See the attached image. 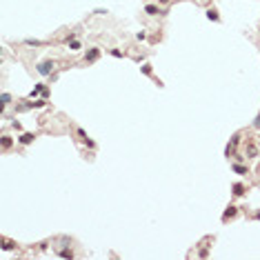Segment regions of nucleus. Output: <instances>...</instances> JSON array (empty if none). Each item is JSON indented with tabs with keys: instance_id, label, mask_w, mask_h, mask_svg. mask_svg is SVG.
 Here are the masks:
<instances>
[{
	"instance_id": "1",
	"label": "nucleus",
	"mask_w": 260,
	"mask_h": 260,
	"mask_svg": "<svg viewBox=\"0 0 260 260\" xmlns=\"http://www.w3.org/2000/svg\"><path fill=\"white\" fill-rule=\"evenodd\" d=\"M54 67H56V62H54V60H44V62H40L36 69H38V74H40V76H51Z\"/></svg>"
},
{
	"instance_id": "2",
	"label": "nucleus",
	"mask_w": 260,
	"mask_h": 260,
	"mask_svg": "<svg viewBox=\"0 0 260 260\" xmlns=\"http://www.w3.org/2000/svg\"><path fill=\"white\" fill-rule=\"evenodd\" d=\"M76 133H78V138L82 140V143H87V147H91V149L96 147V143H93V140H89V138H87V131H85L82 127H78V129H76Z\"/></svg>"
},
{
	"instance_id": "3",
	"label": "nucleus",
	"mask_w": 260,
	"mask_h": 260,
	"mask_svg": "<svg viewBox=\"0 0 260 260\" xmlns=\"http://www.w3.org/2000/svg\"><path fill=\"white\" fill-rule=\"evenodd\" d=\"M98 56H100V49H98V47H93V49L87 51L85 60H87V62H93V60H98Z\"/></svg>"
},
{
	"instance_id": "4",
	"label": "nucleus",
	"mask_w": 260,
	"mask_h": 260,
	"mask_svg": "<svg viewBox=\"0 0 260 260\" xmlns=\"http://www.w3.org/2000/svg\"><path fill=\"white\" fill-rule=\"evenodd\" d=\"M236 214H238V209H236L233 205H229V207H227V211L222 214V220H229V218H233Z\"/></svg>"
},
{
	"instance_id": "5",
	"label": "nucleus",
	"mask_w": 260,
	"mask_h": 260,
	"mask_svg": "<svg viewBox=\"0 0 260 260\" xmlns=\"http://www.w3.org/2000/svg\"><path fill=\"white\" fill-rule=\"evenodd\" d=\"M34 138H36L34 133H22L18 140H20V145H31V143H34Z\"/></svg>"
},
{
	"instance_id": "6",
	"label": "nucleus",
	"mask_w": 260,
	"mask_h": 260,
	"mask_svg": "<svg viewBox=\"0 0 260 260\" xmlns=\"http://www.w3.org/2000/svg\"><path fill=\"white\" fill-rule=\"evenodd\" d=\"M207 18H209V20H214V22H218V20H220V16H218V11H216V9H207Z\"/></svg>"
},
{
	"instance_id": "7",
	"label": "nucleus",
	"mask_w": 260,
	"mask_h": 260,
	"mask_svg": "<svg viewBox=\"0 0 260 260\" xmlns=\"http://www.w3.org/2000/svg\"><path fill=\"white\" fill-rule=\"evenodd\" d=\"M145 11H147L149 16H156V13H160V9H158L156 5H147V7H145Z\"/></svg>"
},
{
	"instance_id": "8",
	"label": "nucleus",
	"mask_w": 260,
	"mask_h": 260,
	"mask_svg": "<svg viewBox=\"0 0 260 260\" xmlns=\"http://www.w3.org/2000/svg\"><path fill=\"white\" fill-rule=\"evenodd\" d=\"M245 191H247V189H245L242 185H233V196H242Z\"/></svg>"
},
{
	"instance_id": "9",
	"label": "nucleus",
	"mask_w": 260,
	"mask_h": 260,
	"mask_svg": "<svg viewBox=\"0 0 260 260\" xmlns=\"http://www.w3.org/2000/svg\"><path fill=\"white\" fill-rule=\"evenodd\" d=\"M67 42H69V49H71V51H78V49H80V42H78L76 38H74V40H67Z\"/></svg>"
},
{
	"instance_id": "10",
	"label": "nucleus",
	"mask_w": 260,
	"mask_h": 260,
	"mask_svg": "<svg viewBox=\"0 0 260 260\" xmlns=\"http://www.w3.org/2000/svg\"><path fill=\"white\" fill-rule=\"evenodd\" d=\"M233 171L238 174V176H245L247 174V167H242V164H233Z\"/></svg>"
},
{
	"instance_id": "11",
	"label": "nucleus",
	"mask_w": 260,
	"mask_h": 260,
	"mask_svg": "<svg viewBox=\"0 0 260 260\" xmlns=\"http://www.w3.org/2000/svg\"><path fill=\"white\" fill-rule=\"evenodd\" d=\"M11 145H13V140H11L9 136H3V149H9Z\"/></svg>"
},
{
	"instance_id": "12",
	"label": "nucleus",
	"mask_w": 260,
	"mask_h": 260,
	"mask_svg": "<svg viewBox=\"0 0 260 260\" xmlns=\"http://www.w3.org/2000/svg\"><path fill=\"white\" fill-rule=\"evenodd\" d=\"M58 256H60V258H74V251H71V249H62Z\"/></svg>"
},
{
	"instance_id": "13",
	"label": "nucleus",
	"mask_w": 260,
	"mask_h": 260,
	"mask_svg": "<svg viewBox=\"0 0 260 260\" xmlns=\"http://www.w3.org/2000/svg\"><path fill=\"white\" fill-rule=\"evenodd\" d=\"M9 102H11V96H9L7 91H5V93H3V107H7Z\"/></svg>"
},
{
	"instance_id": "14",
	"label": "nucleus",
	"mask_w": 260,
	"mask_h": 260,
	"mask_svg": "<svg viewBox=\"0 0 260 260\" xmlns=\"http://www.w3.org/2000/svg\"><path fill=\"white\" fill-rule=\"evenodd\" d=\"M109 54H111L113 58H122V51H120V49H111Z\"/></svg>"
},
{
	"instance_id": "15",
	"label": "nucleus",
	"mask_w": 260,
	"mask_h": 260,
	"mask_svg": "<svg viewBox=\"0 0 260 260\" xmlns=\"http://www.w3.org/2000/svg\"><path fill=\"white\" fill-rule=\"evenodd\" d=\"M25 44H29V47L34 44V47H36V44H42V42H40V40H31V38H27V40H25Z\"/></svg>"
},
{
	"instance_id": "16",
	"label": "nucleus",
	"mask_w": 260,
	"mask_h": 260,
	"mask_svg": "<svg viewBox=\"0 0 260 260\" xmlns=\"http://www.w3.org/2000/svg\"><path fill=\"white\" fill-rule=\"evenodd\" d=\"M238 143H240V136H233V138H231V145H229V147H236Z\"/></svg>"
},
{
	"instance_id": "17",
	"label": "nucleus",
	"mask_w": 260,
	"mask_h": 260,
	"mask_svg": "<svg viewBox=\"0 0 260 260\" xmlns=\"http://www.w3.org/2000/svg\"><path fill=\"white\" fill-rule=\"evenodd\" d=\"M143 74H147V76L151 74V65H143Z\"/></svg>"
},
{
	"instance_id": "18",
	"label": "nucleus",
	"mask_w": 260,
	"mask_h": 260,
	"mask_svg": "<svg viewBox=\"0 0 260 260\" xmlns=\"http://www.w3.org/2000/svg\"><path fill=\"white\" fill-rule=\"evenodd\" d=\"M136 38H138V40H145V38H147V34H145V31H138V34H136Z\"/></svg>"
},
{
	"instance_id": "19",
	"label": "nucleus",
	"mask_w": 260,
	"mask_h": 260,
	"mask_svg": "<svg viewBox=\"0 0 260 260\" xmlns=\"http://www.w3.org/2000/svg\"><path fill=\"white\" fill-rule=\"evenodd\" d=\"M256 127H260V118H256Z\"/></svg>"
},
{
	"instance_id": "20",
	"label": "nucleus",
	"mask_w": 260,
	"mask_h": 260,
	"mask_svg": "<svg viewBox=\"0 0 260 260\" xmlns=\"http://www.w3.org/2000/svg\"><path fill=\"white\" fill-rule=\"evenodd\" d=\"M160 3H162V5H167V3H171V0H160Z\"/></svg>"
}]
</instances>
